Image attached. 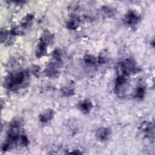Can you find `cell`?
I'll return each mask as SVG.
<instances>
[{
  "instance_id": "e0dca14e",
  "label": "cell",
  "mask_w": 155,
  "mask_h": 155,
  "mask_svg": "<svg viewBox=\"0 0 155 155\" xmlns=\"http://www.w3.org/2000/svg\"><path fill=\"white\" fill-rule=\"evenodd\" d=\"M21 143L23 146H27L29 144V140L27 138V136L25 134H21V139H20Z\"/></svg>"
},
{
  "instance_id": "9c48e42d",
  "label": "cell",
  "mask_w": 155,
  "mask_h": 155,
  "mask_svg": "<svg viewBox=\"0 0 155 155\" xmlns=\"http://www.w3.org/2000/svg\"><path fill=\"white\" fill-rule=\"evenodd\" d=\"M142 130L147 137L151 139V137H154V125L150 122H144L141 125Z\"/></svg>"
},
{
  "instance_id": "ac0fdd59",
  "label": "cell",
  "mask_w": 155,
  "mask_h": 155,
  "mask_svg": "<svg viewBox=\"0 0 155 155\" xmlns=\"http://www.w3.org/2000/svg\"><path fill=\"white\" fill-rule=\"evenodd\" d=\"M103 11L104 12V13L105 14L107 15V16H109L110 17L113 16L114 14L113 10H112L111 8H108L107 7H104L103 8Z\"/></svg>"
},
{
  "instance_id": "8fae6325",
  "label": "cell",
  "mask_w": 155,
  "mask_h": 155,
  "mask_svg": "<svg viewBox=\"0 0 155 155\" xmlns=\"http://www.w3.org/2000/svg\"><path fill=\"white\" fill-rule=\"evenodd\" d=\"M78 107L81 111L84 113H88L92 108V104L88 99H85L79 102Z\"/></svg>"
},
{
  "instance_id": "3957f363",
  "label": "cell",
  "mask_w": 155,
  "mask_h": 155,
  "mask_svg": "<svg viewBox=\"0 0 155 155\" xmlns=\"http://www.w3.org/2000/svg\"><path fill=\"white\" fill-rule=\"evenodd\" d=\"M119 69L120 74L128 76L134 74L140 71V68L137 66L135 61L131 58H127L119 64Z\"/></svg>"
},
{
  "instance_id": "4fadbf2b",
  "label": "cell",
  "mask_w": 155,
  "mask_h": 155,
  "mask_svg": "<svg viewBox=\"0 0 155 155\" xmlns=\"http://www.w3.org/2000/svg\"><path fill=\"white\" fill-rule=\"evenodd\" d=\"M33 18L34 16L31 14H28L24 18L21 23V27L22 30L28 28L31 25Z\"/></svg>"
},
{
  "instance_id": "2e32d148",
  "label": "cell",
  "mask_w": 155,
  "mask_h": 155,
  "mask_svg": "<svg viewBox=\"0 0 155 155\" xmlns=\"http://www.w3.org/2000/svg\"><path fill=\"white\" fill-rule=\"evenodd\" d=\"M62 92L66 96H70L74 94V88L71 85H67L62 88Z\"/></svg>"
},
{
  "instance_id": "6da1fadb",
  "label": "cell",
  "mask_w": 155,
  "mask_h": 155,
  "mask_svg": "<svg viewBox=\"0 0 155 155\" xmlns=\"http://www.w3.org/2000/svg\"><path fill=\"white\" fill-rule=\"evenodd\" d=\"M22 125V120L19 118L14 119L10 125L7 133V138L2 144V151H6L15 145L18 141L21 139L20 128Z\"/></svg>"
},
{
  "instance_id": "30bf717a",
  "label": "cell",
  "mask_w": 155,
  "mask_h": 155,
  "mask_svg": "<svg viewBox=\"0 0 155 155\" xmlns=\"http://www.w3.org/2000/svg\"><path fill=\"white\" fill-rule=\"evenodd\" d=\"M54 112L52 110L48 109L42 113L39 116V119L40 122L42 123H46L50 120H51L53 118Z\"/></svg>"
},
{
  "instance_id": "9a60e30c",
  "label": "cell",
  "mask_w": 155,
  "mask_h": 155,
  "mask_svg": "<svg viewBox=\"0 0 155 155\" xmlns=\"http://www.w3.org/2000/svg\"><path fill=\"white\" fill-rule=\"evenodd\" d=\"M84 60L85 63L89 65H94L97 63L96 58L91 54H86L84 57Z\"/></svg>"
},
{
  "instance_id": "7a4b0ae2",
  "label": "cell",
  "mask_w": 155,
  "mask_h": 155,
  "mask_svg": "<svg viewBox=\"0 0 155 155\" xmlns=\"http://www.w3.org/2000/svg\"><path fill=\"white\" fill-rule=\"evenodd\" d=\"M29 78L26 71H19L9 74L4 81V87L10 90L15 91L23 87Z\"/></svg>"
},
{
  "instance_id": "277c9868",
  "label": "cell",
  "mask_w": 155,
  "mask_h": 155,
  "mask_svg": "<svg viewBox=\"0 0 155 155\" xmlns=\"http://www.w3.org/2000/svg\"><path fill=\"white\" fill-rule=\"evenodd\" d=\"M62 61H58L52 59V61L48 64L45 69V73L47 76L54 78L58 76L60 71L59 68L62 64Z\"/></svg>"
},
{
  "instance_id": "5b68a950",
  "label": "cell",
  "mask_w": 155,
  "mask_h": 155,
  "mask_svg": "<svg viewBox=\"0 0 155 155\" xmlns=\"http://www.w3.org/2000/svg\"><path fill=\"white\" fill-rule=\"evenodd\" d=\"M127 82V76L123 74H119L116 78L114 91L117 96H122L126 92V84Z\"/></svg>"
},
{
  "instance_id": "7c38bea8",
  "label": "cell",
  "mask_w": 155,
  "mask_h": 155,
  "mask_svg": "<svg viewBox=\"0 0 155 155\" xmlns=\"http://www.w3.org/2000/svg\"><path fill=\"white\" fill-rule=\"evenodd\" d=\"M80 20L76 16H72L67 22V27L70 30L76 29L79 25Z\"/></svg>"
},
{
  "instance_id": "5bb4252c",
  "label": "cell",
  "mask_w": 155,
  "mask_h": 155,
  "mask_svg": "<svg viewBox=\"0 0 155 155\" xmlns=\"http://www.w3.org/2000/svg\"><path fill=\"white\" fill-rule=\"evenodd\" d=\"M145 94V87L142 85L138 86L134 93V97L138 99H142L143 98Z\"/></svg>"
},
{
  "instance_id": "52a82bcc",
  "label": "cell",
  "mask_w": 155,
  "mask_h": 155,
  "mask_svg": "<svg viewBox=\"0 0 155 155\" xmlns=\"http://www.w3.org/2000/svg\"><path fill=\"white\" fill-rule=\"evenodd\" d=\"M110 133L111 131L108 128L101 127L97 130L96 132V136L99 140L104 142L108 140Z\"/></svg>"
},
{
  "instance_id": "ba28073f",
  "label": "cell",
  "mask_w": 155,
  "mask_h": 155,
  "mask_svg": "<svg viewBox=\"0 0 155 155\" xmlns=\"http://www.w3.org/2000/svg\"><path fill=\"white\" fill-rule=\"evenodd\" d=\"M48 43L45 41L42 38H40L39 42L38 44L36 50V56L38 58H41L47 53V47L48 45Z\"/></svg>"
},
{
  "instance_id": "8992f818",
  "label": "cell",
  "mask_w": 155,
  "mask_h": 155,
  "mask_svg": "<svg viewBox=\"0 0 155 155\" xmlns=\"http://www.w3.org/2000/svg\"><path fill=\"white\" fill-rule=\"evenodd\" d=\"M124 21L126 24L130 27L135 26L140 21V16L133 10L128 11L124 16Z\"/></svg>"
}]
</instances>
